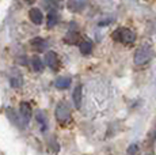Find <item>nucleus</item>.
Instances as JSON below:
<instances>
[{"mask_svg": "<svg viewBox=\"0 0 156 155\" xmlns=\"http://www.w3.org/2000/svg\"><path fill=\"white\" fill-rule=\"evenodd\" d=\"M152 57H154V50H152V48L149 46L148 44H144V45H141L136 50L133 61L136 65H144L151 60Z\"/></svg>", "mask_w": 156, "mask_h": 155, "instance_id": "obj_1", "label": "nucleus"}, {"mask_svg": "<svg viewBox=\"0 0 156 155\" xmlns=\"http://www.w3.org/2000/svg\"><path fill=\"white\" fill-rule=\"evenodd\" d=\"M31 67L35 72H41V71L44 70V63H42V60H41V57L34 56V57L31 59Z\"/></svg>", "mask_w": 156, "mask_h": 155, "instance_id": "obj_14", "label": "nucleus"}, {"mask_svg": "<svg viewBox=\"0 0 156 155\" xmlns=\"http://www.w3.org/2000/svg\"><path fill=\"white\" fill-rule=\"evenodd\" d=\"M137 150H139V146H137V144H132L130 147L128 148V155H134Z\"/></svg>", "mask_w": 156, "mask_h": 155, "instance_id": "obj_17", "label": "nucleus"}, {"mask_svg": "<svg viewBox=\"0 0 156 155\" xmlns=\"http://www.w3.org/2000/svg\"><path fill=\"white\" fill-rule=\"evenodd\" d=\"M29 16H30V19H31V22L34 23V25H41V23H44V14L40 8H37V7L30 8Z\"/></svg>", "mask_w": 156, "mask_h": 155, "instance_id": "obj_6", "label": "nucleus"}, {"mask_svg": "<svg viewBox=\"0 0 156 155\" xmlns=\"http://www.w3.org/2000/svg\"><path fill=\"white\" fill-rule=\"evenodd\" d=\"M10 85L12 88H19V87H22V85H23V76H22V74H20V71L16 70V68L11 70Z\"/></svg>", "mask_w": 156, "mask_h": 155, "instance_id": "obj_4", "label": "nucleus"}, {"mask_svg": "<svg viewBox=\"0 0 156 155\" xmlns=\"http://www.w3.org/2000/svg\"><path fill=\"white\" fill-rule=\"evenodd\" d=\"M68 8H69L71 11H76V13H79V11H82L83 8L87 5L86 2H77V0H73V2H69L68 3Z\"/></svg>", "mask_w": 156, "mask_h": 155, "instance_id": "obj_13", "label": "nucleus"}, {"mask_svg": "<svg viewBox=\"0 0 156 155\" xmlns=\"http://www.w3.org/2000/svg\"><path fill=\"white\" fill-rule=\"evenodd\" d=\"M5 114H7L8 120H10L12 124L16 125V127H20V128L25 127L23 121H20V120H19V117H18V114L14 112V109H12V108H7V109H5Z\"/></svg>", "mask_w": 156, "mask_h": 155, "instance_id": "obj_10", "label": "nucleus"}, {"mask_svg": "<svg viewBox=\"0 0 156 155\" xmlns=\"http://www.w3.org/2000/svg\"><path fill=\"white\" fill-rule=\"evenodd\" d=\"M31 45L35 48L37 50H44L45 48L48 46V44H46V41L44 40V38H41V37H37V38H34V40L31 41Z\"/></svg>", "mask_w": 156, "mask_h": 155, "instance_id": "obj_15", "label": "nucleus"}, {"mask_svg": "<svg viewBox=\"0 0 156 155\" xmlns=\"http://www.w3.org/2000/svg\"><path fill=\"white\" fill-rule=\"evenodd\" d=\"M46 25L48 27H53V26L57 25V22H58V14H57L56 10H50L49 14H48V18H46Z\"/></svg>", "mask_w": 156, "mask_h": 155, "instance_id": "obj_12", "label": "nucleus"}, {"mask_svg": "<svg viewBox=\"0 0 156 155\" xmlns=\"http://www.w3.org/2000/svg\"><path fill=\"white\" fill-rule=\"evenodd\" d=\"M72 101H73V105L76 109H80L82 106V101H83V88L80 85H77L75 87L73 93H72Z\"/></svg>", "mask_w": 156, "mask_h": 155, "instance_id": "obj_7", "label": "nucleus"}, {"mask_svg": "<svg viewBox=\"0 0 156 155\" xmlns=\"http://www.w3.org/2000/svg\"><path fill=\"white\" fill-rule=\"evenodd\" d=\"M71 83H72L71 78H68V76H60V78H57V79H56L55 86L58 88V90H67L68 87H71Z\"/></svg>", "mask_w": 156, "mask_h": 155, "instance_id": "obj_9", "label": "nucleus"}, {"mask_svg": "<svg viewBox=\"0 0 156 155\" xmlns=\"http://www.w3.org/2000/svg\"><path fill=\"white\" fill-rule=\"evenodd\" d=\"M19 113H20V118L23 120V123H25V125L30 121V118H31V106H30L29 102H22L19 105Z\"/></svg>", "mask_w": 156, "mask_h": 155, "instance_id": "obj_5", "label": "nucleus"}, {"mask_svg": "<svg viewBox=\"0 0 156 155\" xmlns=\"http://www.w3.org/2000/svg\"><path fill=\"white\" fill-rule=\"evenodd\" d=\"M79 48H80V52H82L83 55H90V53L92 52V44L90 42V41H83Z\"/></svg>", "mask_w": 156, "mask_h": 155, "instance_id": "obj_16", "label": "nucleus"}, {"mask_svg": "<svg viewBox=\"0 0 156 155\" xmlns=\"http://www.w3.org/2000/svg\"><path fill=\"white\" fill-rule=\"evenodd\" d=\"M55 114H56L57 121H58V123H61V124L67 123V121L71 118L69 109H68L67 103H64V102H58V103H57L56 110H55Z\"/></svg>", "mask_w": 156, "mask_h": 155, "instance_id": "obj_3", "label": "nucleus"}, {"mask_svg": "<svg viewBox=\"0 0 156 155\" xmlns=\"http://www.w3.org/2000/svg\"><path fill=\"white\" fill-rule=\"evenodd\" d=\"M35 120H37V123L40 124L41 131H42V132H46V128H48V121H46V117H45L44 112H41V110H38V112H35Z\"/></svg>", "mask_w": 156, "mask_h": 155, "instance_id": "obj_11", "label": "nucleus"}, {"mask_svg": "<svg viewBox=\"0 0 156 155\" xmlns=\"http://www.w3.org/2000/svg\"><path fill=\"white\" fill-rule=\"evenodd\" d=\"M113 38L117 41H119V42L125 44V45H129V44H133L134 41H136V34H134V31L130 30V29L121 27V29L114 31Z\"/></svg>", "mask_w": 156, "mask_h": 155, "instance_id": "obj_2", "label": "nucleus"}, {"mask_svg": "<svg viewBox=\"0 0 156 155\" xmlns=\"http://www.w3.org/2000/svg\"><path fill=\"white\" fill-rule=\"evenodd\" d=\"M45 63H46V65L49 68H52V70H57V67H58V57H57V53L56 52H48L46 55H45Z\"/></svg>", "mask_w": 156, "mask_h": 155, "instance_id": "obj_8", "label": "nucleus"}]
</instances>
